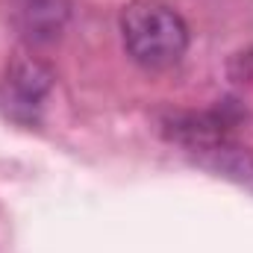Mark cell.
<instances>
[{
	"label": "cell",
	"instance_id": "6da1fadb",
	"mask_svg": "<svg viewBox=\"0 0 253 253\" xmlns=\"http://www.w3.org/2000/svg\"><path fill=\"white\" fill-rule=\"evenodd\" d=\"M118 24H121L126 53L141 68H150V71L171 68L189 50V27L165 3L132 0L121 9Z\"/></svg>",
	"mask_w": 253,
	"mask_h": 253
},
{
	"label": "cell",
	"instance_id": "7a4b0ae2",
	"mask_svg": "<svg viewBox=\"0 0 253 253\" xmlns=\"http://www.w3.org/2000/svg\"><path fill=\"white\" fill-rule=\"evenodd\" d=\"M50 85H53V71L44 62L18 59L6 74V112L18 121H33Z\"/></svg>",
	"mask_w": 253,
	"mask_h": 253
},
{
	"label": "cell",
	"instance_id": "3957f363",
	"mask_svg": "<svg viewBox=\"0 0 253 253\" xmlns=\"http://www.w3.org/2000/svg\"><path fill=\"white\" fill-rule=\"evenodd\" d=\"M12 21L24 42L53 44L71 21V0H12Z\"/></svg>",
	"mask_w": 253,
	"mask_h": 253
},
{
	"label": "cell",
	"instance_id": "277c9868",
	"mask_svg": "<svg viewBox=\"0 0 253 253\" xmlns=\"http://www.w3.org/2000/svg\"><path fill=\"white\" fill-rule=\"evenodd\" d=\"M194 156L200 159V165H206L209 171L230 177V180H253V153L248 147L221 138L203 150H194Z\"/></svg>",
	"mask_w": 253,
	"mask_h": 253
}]
</instances>
